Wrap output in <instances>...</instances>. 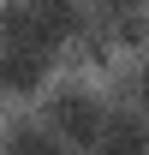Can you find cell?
<instances>
[{
	"mask_svg": "<svg viewBox=\"0 0 149 155\" xmlns=\"http://www.w3.org/2000/svg\"><path fill=\"white\" fill-rule=\"evenodd\" d=\"M78 30H84V6L78 0H6L0 6V42H24L36 54H54Z\"/></svg>",
	"mask_w": 149,
	"mask_h": 155,
	"instance_id": "obj_1",
	"label": "cell"
},
{
	"mask_svg": "<svg viewBox=\"0 0 149 155\" xmlns=\"http://www.w3.org/2000/svg\"><path fill=\"white\" fill-rule=\"evenodd\" d=\"M108 6H113V12H131V6H137V0H108Z\"/></svg>",
	"mask_w": 149,
	"mask_h": 155,
	"instance_id": "obj_7",
	"label": "cell"
},
{
	"mask_svg": "<svg viewBox=\"0 0 149 155\" xmlns=\"http://www.w3.org/2000/svg\"><path fill=\"white\" fill-rule=\"evenodd\" d=\"M101 125H108V107L90 96V90H60L54 101H48V131L66 137V143H84V149H95V137H101Z\"/></svg>",
	"mask_w": 149,
	"mask_h": 155,
	"instance_id": "obj_2",
	"label": "cell"
},
{
	"mask_svg": "<svg viewBox=\"0 0 149 155\" xmlns=\"http://www.w3.org/2000/svg\"><path fill=\"white\" fill-rule=\"evenodd\" d=\"M6 155H78V149L66 137H54L48 125H36V119H18L6 131Z\"/></svg>",
	"mask_w": 149,
	"mask_h": 155,
	"instance_id": "obj_5",
	"label": "cell"
},
{
	"mask_svg": "<svg viewBox=\"0 0 149 155\" xmlns=\"http://www.w3.org/2000/svg\"><path fill=\"white\" fill-rule=\"evenodd\" d=\"M48 60L54 54H36L24 42H0V90H36L48 78Z\"/></svg>",
	"mask_w": 149,
	"mask_h": 155,
	"instance_id": "obj_3",
	"label": "cell"
},
{
	"mask_svg": "<svg viewBox=\"0 0 149 155\" xmlns=\"http://www.w3.org/2000/svg\"><path fill=\"white\" fill-rule=\"evenodd\" d=\"M95 155H149V125L131 114H108V125L95 137Z\"/></svg>",
	"mask_w": 149,
	"mask_h": 155,
	"instance_id": "obj_4",
	"label": "cell"
},
{
	"mask_svg": "<svg viewBox=\"0 0 149 155\" xmlns=\"http://www.w3.org/2000/svg\"><path fill=\"white\" fill-rule=\"evenodd\" d=\"M137 101H143V114H149V66H143V78H137Z\"/></svg>",
	"mask_w": 149,
	"mask_h": 155,
	"instance_id": "obj_6",
	"label": "cell"
}]
</instances>
